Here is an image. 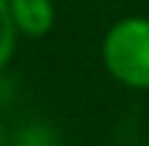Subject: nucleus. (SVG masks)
I'll return each mask as SVG.
<instances>
[{
  "mask_svg": "<svg viewBox=\"0 0 149 146\" xmlns=\"http://www.w3.org/2000/svg\"><path fill=\"white\" fill-rule=\"evenodd\" d=\"M9 3V15L23 37H46L55 26V3L52 0H6Z\"/></svg>",
  "mask_w": 149,
  "mask_h": 146,
  "instance_id": "obj_2",
  "label": "nucleus"
},
{
  "mask_svg": "<svg viewBox=\"0 0 149 146\" xmlns=\"http://www.w3.org/2000/svg\"><path fill=\"white\" fill-rule=\"evenodd\" d=\"M15 49H17V29H15L12 15H9V3L0 0V72L12 63Z\"/></svg>",
  "mask_w": 149,
  "mask_h": 146,
  "instance_id": "obj_3",
  "label": "nucleus"
},
{
  "mask_svg": "<svg viewBox=\"0 0 149 146\" xmlns=\"http://www.w3.org/2000/svg\"><path fill=\"white\" fill-rule=\"evenodd\" d=\"M0 146H6V129H3V120H0Z\"/></svg>",
  "mask_w": 149,
  "mask_h": 146,
  "instance_id": "obj_4",
  "label": "nucleus"
},
{
  "mask_svg": "<svg viewBox=\"0 0 149 146\" xmlns=\"http://www.w3.org/2000/svg\"><path fill=\"white\" fill-rule=\"evenodd\" d=\"M100 60L120 86L149 92V17L132 15L112 23L100 43Z\"/></svg>",
  "mask_w": 149,
  "mask_h": 146,
  "instance_id": "obj_1",
  "label": "nucleus"
}]
</instances>
